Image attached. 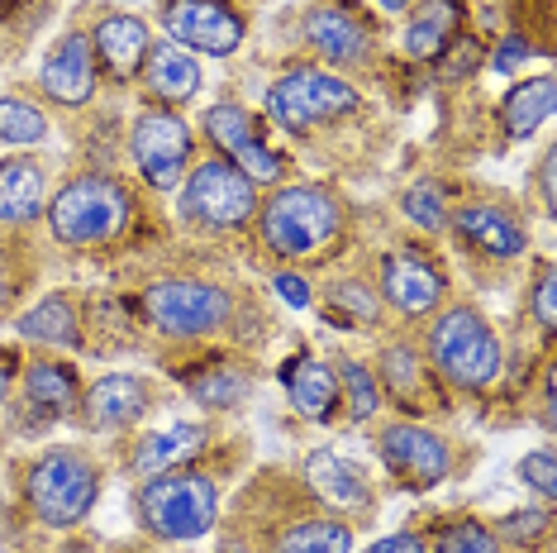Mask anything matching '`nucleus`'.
Listing matches in <instances>:
<instances>
[{
    "mask_svg": "<svg viewBox=\"0 0 557 553\" xmlns=\"http://www.w3.org/2000/svg\"><path fill=\"white\" fill-rule=\"evenodd\" d=\"M376 282H382L386 306L405 320H424L443 306V272L420 248H396V254H386L382 268H376Z\"/></svg>",
    "mask_w": 557,
    "mask_h": 553,
    "instance_id": "obj_13",
    "label": "nucleus"
},
{
    "mask_svg": "<svg viewBox=\"0 0 557 553\" xmlns=\"http://www.w3.org/2000/svg\"><path fill=\"white\" fill-rule=\"evenodd\" d=\"M191 124L172 110H144L129 130V158L153 192H172L182 182V172L191 168Z\"/></svg>",
    "mask_w": 557,
    "mask_h": 553,
    "instance_id": "obj_9",
    "label": "nucleus"
},
{
    "mask_svg": "<svg viewBox=\"0 0 557 553\" xmlns=\"http://www.w3.org/2000/svg\"><path fill=\"white\" fill-rule=\"evenodd\" d=\"M20 396H24V410H29L34 420L53 425V420H62V415H72L82 406L77 368H72V362H53V358H34L29 368H24Z\"/></svg>",
    "mask_w": 557,
    "mask_h": 553,
    "instance_id": "obj_17",
    "label": "nucleus"
},
{
    "mask_svg": "<svg viewBox=\"0 0 557 553\" xmlns=\"http://www.w3.org/2000/svg\"><path fill=\"white\" fill-rule=\"evenodd\" d=\"M206 444H210L206 425H168V430L144 434L129 448V468L138 477H162V472H176V468H191V463L206 454Z\"/></svg>",
    "mask_w": 557,
    "mask_h": 553,
    "instance_id": "obj_19",
    "label": "nucleus"
},
{
    "mask_svg": "<svg viewBox=\"0 0 557 553\" xmlns=\"http://www.w3.org/2000/svg\"><path fill=\"white\" fill-rule=\"evenodd\" d=\"M48 134V115L24 96H0V144H39Z\"/></svg>",
    "mask_w": 557,
    "mask_h": 553,
    "instance_id": "obj_31",
    "label": "nucleus"
},
{
    "mask_svg": "<svg viewBox=\"0 0 557 553\" xmlns=\"http://www.w3.org/2000/svg\"><path fill=\"white\" fill-rule=\"evenodd\" d=\"M344 230H348L344 196L320 182L276 186V192L262 200V216H258V238L276 262L320 258L344 238Z\"/></svg>",
    "mask_w": 557,
    "mask_h": 553,
    "instance_id": "obj_1",
    "label": "nucleus"
},
{
    "mask_svg": "<svg viewBox=\"0 0 557 553\" xmlns=\"http://www.w3.org/2000/svg\"><path fill=\"white\" fill-rule=\"evenodd\" d=\"M206 134L224 158H238L248 144H258V124H252V115L244 106H234V100H220V106L206 110Z\"/></svg>",
    "mask_w": 557,
    "mask_h": 553,
    "instance_id": "obj_29",
    "label": "nucleus"
},
{
    "mask_svg": "<svg viewBox=\"0 0 557 553\" xmlns=\"http://www.w3.org/2000/svg\"><path fill=\"white\" fill-rule=\"evenodd\" d=\"M500 549L505 544L481 520H458V525H448V530L438 534L434 553H500Z\"/></svg>",
    "mask_w": 557,
    "mask_h": 553,
    "instance_id": "obj_35",
    "label": "nucleus"
},
{
    "mask_svg": "<svg viewBox=\"0 0 557 553\" xmlns=\"http://www.w3.org/2000/svg\"><path fill=\"white\" fill-rule=\"evenodd\" d=\"M248 392H252V377L244 368H234V362H210L200 377H191V396L200 401V406H210V410L244 406Z\"/></svg>",
    "mask_w": 557,
    "mask_h": 553,
    "instance_id": "obj_28",
    "label": "nucleus"
},
{
    "mask_svg": "<svg viewBox=\"0 0 557 553\" xmlns=\"http://www.w3.org/2000/svg\"><path fill=\"white\" fill-rule=\"evenodd\" d=\"M15 330L24 339H34V344H53V348H77L86 344V334H82V316H77V300H72L67 292H53V296H44V300H34L29 310L15 320Z\"/></svg>",
    "mask_w": 557,
    "mask_h": 553,
    "instance_id": "obj_24",
    "label": "nucleus"
},
{
    "mask_svg": "<svg viewBox=\"0 0 557 553\" xmlns=\"http://www.w3.org/2000/svg\"><path fill=\"white\" fill-rule=\"evenodd\" d=\"M39 86L53 106L77 110L96 96V48L86 34H67L48 48L44 67H39Z\"/></svg>",
    "mask_w": 557,
    "mask_h": 553,
    "instance_id": "obj_15",
    "label": "nucleus"
},
{
    "mask_svg": "<svg viewBox=\"0 0 557 553\" xmlns=\"http://www.w3.org/2000/svg\"><path fill=\"white\" fill-rule=\"evenodd\" d=\"M182 216L214 234L244 230V224L258 216V186H252L230 158L196 162V172L186 177V192H182Z\"/></svg>",
    "mask_w": 557,
    "mask_h": 553,
    "instance_id": "obj_8",
    "label": "nucleus"
},
{
    "mask_svg": "<svg viewBox=\"0 0 557 553\" xmlns=\"http://www.w3.org/2000/svg\"><path fill=\"white\" fill-rule=\"evenodd\" d=\"M382 10H410V0H382Z\"/></svg>",
    "mask_w": 557,
    "mask_h": 553,
    "instance_id": "obj_46",
    "label": "nucleus"
},
{
    "mask_svg": "<svg viewBox=\"0 0 557 553\" xmlns=\"http://www.w3.org/2000/svg\"><path fill=\"white\" fill-rule=\"evenodd\" d=\"M329 310H334V316H352V320L372 324L376 316H382V300H376L372 286H362L358 276H338V282H329Z\"/></svg>",
    "mask_w": 557,
    "mask_h": 553,
    "instance_id": "obj_34",
    "label": "nucleus"
},
{
    "mask_svg": "<svg viewBox=\"0 0 557 553\" xmlns=\"http://www.w3.org/2000/svg\"><path fill=\"white\" fill-rule=\"evenodd\" d=\"M548 525H553V511L539 506V511H524V515H505L500 530H491V534H496L500 544H524L529 549L543 530H548Z\"/></svg>",
    "mask_w": 557,
    "mask_h": 553,
    "instance_id": "obj_37",
    "label": "nucleus"
},
{
    "mask_svg": "<svg viewBox=\"0 0 557 553\" xmlns=\"http://www.w3.org/2000/svg\"><path fill=\"white\" fill-rule=\"evenodd\" d=\"M400 210H405V220L420 224V230H429V234L448 230V200H443L438 182H414L410 192L400 196Z\"/></svg>",
    "mask_w": 557,
    "mask_h": 553,
    "instance_id": "obj_33",
    "label": "nucleus"
},
{
    "mask_svg": "<svg viewBox=\"0 0 557 553\" xmlns=\"http://www.w3.org/2000/svg\"><path fill=\"white\" fill-rule=\"evenodd\" d=\"M424 358L434 362V372L458 392H486L500 382L505 368V348L500 334L491 330V320L476 306H438L434 324L424 334Z\"/></svg>",
    "mask_w": 557,
    "mask_h": 553,
    "instance_id": "obj_2",
    "label": "nucleus"
},
{
    "mask_svg": "<svg viewBox=\"0 0 557 553\" xmlns=\"http://www.w3.org/2000/svg\"><path fill=\"white\" fill-rule=\"evenodd\" d=\"M220 553H258V544H248V539L224 534V539H220Z\"/></svg>",
    "mask_w": 557,
    "mask_h": 553,
    "instance_id": "obj_44",
    "label": "nucleus"
},
{
    "mask_svg": "<svg viewBox=\"0 0 557 553\" xmlns=\"http://www.w3.org/2000/svg\"><path fill=\"white\" fill-rule=\"evenodd\" d=\"M458 34V0H420L405 24V53L414 62H434Z\"/></svg>",
    "mask_w": 557,
    "mask_h": 553,
    "instance_id": "obj_26",
    "label": "nucleus"
},
{
    "mask_svg": "<svg viewBox=\"0 0 557 553\" xmlns=\"http://www.w3.org/2000/svg\"><path fill=\"white\" fill-rule=\"evenodd\" d=\"M276 292H282V300L286 306H296V310L310 306V282L306 276H296V272H276Z\"/></svg>",
    "mask_w": 557,
    "mask_h": 553,
    "instance_id": "obj_41",
    "label": "nucleus"
},
{
    "mask_svg": "<svg viewBox=\"0 0 557 553\" xmlns=\"http://www.w3.org/2000/svg\"><path fill=\"white\" fill-rule=\"evenodd\" d=\"M306 487L320 506H329V515H348V520H372L376 515V492L367 472L334 448H310L306 454Z\"/></svg>",
    "mask_w": 557,
    "mask_h": 553,
    "instance_id": "obj_12",
    "label": "nucleus"
},
{
    "mask_svg": "<svg viewBox=\"0 0 557 553\" xmlns=\"http://www.w3.org/2000/svg\"><path fill=\"white\" fill-rule=\"evenodd\" d=\"M448 53H453V62H443V77L448 82H462L467 72H476L481 62H486V48H481L476 39H458Z\"/></svg>",
    "mask_w": 557,
    "mask_h": 553,
    "instance_id": "obj_39",
    "label": "nucleus"
},
{
    "mask_svg": "<svg viewBox=\"0 0 557 553\" xmlns=\"http://www.w3.org/2000/svg\"><path fill=\"white\" fill-rule=\"evenodd\" d=\"M153 406V396H148V382L134 372H106L91 392H82V420L86 430L96 434H115V430H129L138 425Z\"/></svg>",
    "mask_w": 557,
    "mask_h": 553,
    "instance_id": "obj_14",
    "label": "nucleus"
},
{
    "mask_svg": "<svg viewBox=\"0 0 557 553\" xmlns=\"http://www.w3.org/2000/svg\"><path fill=\"white\" fill-rule=\"evenodd\" d=\"M519 482L534 487V492L543 496V506H553V501H557V472H553V448L548 444L519 458Z\"/></svg>",
    "mask_w": 557,
    "mask_h": 553,
    "instance_id": "obj_36",
    "label": "nucleus"
},
{
    "mask_svg": "<svg viewBox=\"0 0 557 553\" xmlns=\"http://www.w3.org/2000/svg\"><path fill=\"white\" fill-rule=\"evenodd\" d=\"M553 77H534V82H519L510 96H505L500 115H505V130L515 138H529L539 124H548L553 115Z\"/></svg>",
    "mask_w": 557,
    "mask_h": 553,
    "instance_id": "obj_27",
    "label": "nucleus"
},
{
    "mask_svg": "<svg viewBox=\"0 0 557 553\" xmlns=\"http://www.w3.org/2000/svg\"><path fill=\"white\" fill-rule=\"evenodd\" d=\"M382 386L396 401H410L424 392V362L410 344H386L382 348Z\"/></svg>",
    "mask_w": 557,
    "mask_h": 553,
    "instance_id": "obj_30",
    "label": "nucleus"
},
{
    "mask_svg": "<svg viewBox=\"0 0 557 553\" xmlns=\"http://www.w3.org/2000/svg\"><path fill=\"white\" fill-rule=\"evenodd\" d=\"M144 320L162 339H206L234 320V292L196 276H162L144 286Z\"/></svg>",
    "mask_w": 557,
    "mask_h": 553,
    "instance_id": "obj_6",
    "label": "nucleus"
},
{
    "mask_svg": "<svg viewBox=\"0 0 557 553\" xmlns=\"http://www.w3.org/2000/svg\"><path fill=\"white\" fill-rule=\"evenodd\" d=\"M268 553H352V525L338 515H296L272 534Z\"/></svg>",
    "mask_w": 557,
    "mask_h": 553,
    "instance_id": "obj_25",
    "label": "nucleus"
},
{
    "mask_svg": "<svg viewBox=\"0 0 557 553\" xmlns=\"http://www.w3.org/2000/svg\"><path fill=\"white\" fill-rule=\"evenodd\" d=\"M48 206V177L34 158L0 162V230H20Z\"/></svg>",
    "mask_w": 557,
    "mask_h": 553,
    "instance_id": "obj_21",
    "label": "nucleus"
},
{
    "mask_svg": "<svg viewBox=\"0 0 557 553\" xmlns=\"http://www.w3.org/2000/svg\"><path fill=\"white\" fill-rule=\"evenodd\" d=\"M286 396H290V406L314 425H334L338 401H344V392H338V372L320 358L290 362L286 368Z\"/></svg>",
    "mask_w": 557,
    "mask_h": 553,
    "instance_id": "obj_22",
    "label": "nucleus"
},
{
    "mask_svg": "<svg viewBox=\"0 0 557 553\" xmlns=\"http://www.w3.org/2000/svg\"><path fill=\"white\" fill-rule=\"evenodd\" d=\"M306 44L334 67H362L376 48V34L348 5H314L306 15Z\"/></svg>",
    "mask_w": 557,
    "mask_h": 553,
    "instance_id": "obj_16",
    "label": "nucleus"
},
{
    "mask_svg": "<svg viewBox=\"0 0 557 553\" xmlns=\"http://www.w3.org/2000/svg\"><path fill=\"white\" fill-rule=\"evenodd\" d=\"M453 230H458L462 244H472L491 258H519L529 248V234L519 230V220L510 210L491 206V200H467V206H458L453 210Z\"/></svg>",
    "mask_w": 557,
    "mask_h": 553,
    "instance_id": "obj_18",
    "label": "nucleus"
},
{
    "mask_svg": "<svg viewBox=\"0 0 557 553\" xmlns=\"http://www.w3.org/2000/svg\"><path fill=\"white\" fill-rule=\"evenodd\" d=\"M129 210H134V200L120 177H110V172H82V177L62 182L58 196L48 200V224H53L58 244L96 248L124 234Z\"/></svg>",
    "mask_w": 557,
    "mask_h": 553,
    "instance_id": "obj_4",
    "label": "nucleus"
},
{
    "mask_svg": "<svg viewBox=\"0 0 557 553\" xmlns=\"http://www.w3.org/2000/svg\"><path fill=\"white\" fill-rule=\"evenodd\" d=\"M539 186H543V210H553V153L539 158Z\"/></svg>",
    "mask_w": 557,
    "mask_h": 553,
    "instance_id": "obj_43",
    "label": "nucleus"
},
{
    "mask_svg": "<svg viewBox=\"0 0 557 553\" xmlns=\"http://www.w3.org/2000/svg\"><path fill=\"white\" fill-rule=\"evenodd\" d=\"M162 29L176 48L206 58H230L244 48L248 24L230 0H168L162 5Z\"/></svg>",
    "mask_w": 557,
    "mask_h": 553,
    "instance_id": "obj_10",
    "label": "nucleus"
},
{
    "mask_svg": "<svg viewBox=\"0 0 557 553\" xmlns=\"http://www.w3.org/2000/svg\"><path fill=\"white\" fill-rule=\"evenodd\" d=\"M148 44H153V34H148V24L138 15H106L91 29L96 62H106V72L120 82H129L134 72H144Z\"/></svg>",
    "mask_w": 557,
    "mask_h": 553,
    "instance_id": "obj_20",
    "label": "nucleus"
},
{
    "mask_svg": "<svg viewBox=\"0 0 557 553\" xmlns=\"http://www.w3.org/2000/svg\"><path fill=\"white\" fill-rule=\"evenodd\" d=\"M376 454L391 472L400 477L405 487L424 492V487H438L443 477L453 472V444L424 425H410V420H396L376 434Z\"/></svg>",
    "mask_w": 557,
    "mask_h": 553,
    "instance_id": "obj_11",
    "label": "nucleus"
},
{
    "mask_svg": "<svg viewBox=\"0 0 557 553\" xmlns=\"http://www.w3.org/2000/svg\"><path fill=\"white\" fill-rule=\"evenodd\" d=\"M529 53H534V44L529 39H505L496 53H491V72H515L519 62H529Z\"/></svg>",
    "mask_w": 557,
    "mask_h": 553,
    "instance_id": "obj_40",
    "label": "nucleus"
},
{
    "mask_svg": "<svg viewBox=\"0 0 557 553\" xmlns=\"http://www.w3.org/2000/svg\"><path fill=\"white\" fill-rule=\"evenodd\" d=\"M134 515L153 539L191 544V539L210 534L214 520H220V487L206 472H191V468L148 477L134 496Z\"/></svg>",
    "mask_w": 557,
    "mask_h": 553,
    "instance_id": "obj_3",
    "label": "nucleus"
},
{
    "mask_svg": "<svg viewBox=\"0 0 557 553\" xmlns=\"http://www.w3.org/2000/svg\"><path fill=\"white\" fill-rule=\"evenodd\" d=\"M529 306H534L539 330L553 339V330H557V276H553L548 262H543L539 276H534V292H529Z\"/></svg>",
    "mask_w": 557,
    "mask_h": 553,
    "instance_id": "obj_38",
    "label": "nucleus"
},
{
    "mask_svg": "<svg viewBox=\"0 0 557 553\" xmlns=\"http://www.w3.org/2000/svg\"><path fill=\"white\" fill-rule=\"evenodd\" d=\"M358 106H362L358 91L338 72H324V67H290L268 91V110L286 134H306L314 124L352 115Z\"/></svg>",
    "mask_w": 557,
    "mask_h": 553,
    "instance_id": "obj_7",
    "label": "nucleus"
},
{
    "mask_svg": "<svg viewBox=\"0 0 557 553\" xmlns=\"http://www.w3.org/2000/svg\"><path fill=\"white\" fill-rule=\"evenodd\" d=\"M10 401V377H5V368H0V406Z\"/></svg>",
    "mask_w": 557,
    "mask_h": 553,
    "instance_id": "obj_45",
    "label": "nucleus"
},
{
    "mask_svg": "<svg viewBox=\"0 0 557 553\" xmlns=\"http://www.w3.org/2000/svg\"><path fill=\"white\" fill-rule=\"evenodd\" d=\"M144 77H148V91L162 106H182V100H191L200 91V62L186 48H176L172 39H158V44H148Z\"/></svg>",
    "mask_w": 557,
    "mask_h": 553,
    "instance_id": "obj_23",
    "label": "nucleus"
},
{
    "mask_svg": "<svg viewBox=\"0 0 557 553\" xmlns=\"http://www.w3.org/2000/svg\"><path fill=\"white\" fill-rule=\"evenodd\" d=\"M96 501H100V468L82 448H48L24 472V506L48 530L82 525Z\"/></svg>",
    "mask_w": 557,
    "mask_h": 553,
    "instance_id": "obj_5",
    "label": "nucleus"
},
{
    "mask_svg": "<svg viewBox=\"0 0 557 553\" xmlns=\"http://www.w3.org/2000/svg\"><path fill=\"white\" fill-rule=\"evenodd\" d=\"M338 392H348V420H358V425L372 420L376 406H382V382L352 358L338 362Z\"/></svg>",
    "mask_w": 557,
    "mask_h": 553,
    "instance_id": "obj_32",
    "label": "nucleus"
},
{
    "mask_svg": "<svg viewBox=\"0 0 557 553\" xmlns=\"http://www.w3.org/2000/svg\"><path fill=\"white\" fill-rule=\"evenodd\" d=\"M376 553H429V549H424V539H414V534H391L376 544Z\"/></svg>",
    "mask_w": 557,
    "mask_h": 553,
    "instance_id": "obj_42",
    "label": "nucleus"
}]
</instances>
